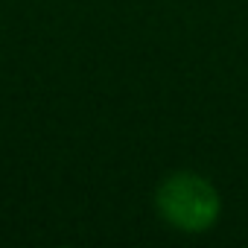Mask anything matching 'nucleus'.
Here are the masks:
<instances>
[{
    "label": "nucleus",
    "instance_id": "nucleus-1",
    "mask_svg": "<svg viewBox=\"0 0 248 248\" xmlns=\"http://www.w3.org/2000/svg\"><path fill=\"white\" fill-rule=\"evenodd\" d=\"M158 216L181 233H207L222 216V193L196 170L170 172L155 190Z\"/></svg>",
    "mask_w": 248,
    "mask_h": 248
}]
</instances>
